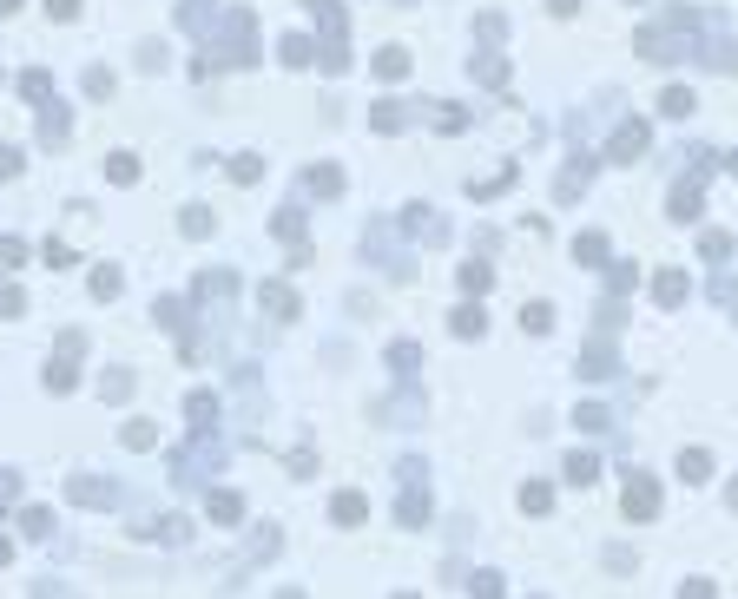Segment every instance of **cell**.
I'll use <instances>...</instances> for the list:
<instances>
[{"instance_id": "54", "label": "cell", "mask_w": 738, "mask_h": 599, "mask_svg": "<svg viewBox=\"0 0 738 599\" xmlns=\"http://www.w3.org/2000/svg\"><path fill=\"white\" fill-rule=\"evenodd\" d=\"M277 599H303V593H277Z\"/></svg>"}, {"instance_id": "25", "label": "cell", "mask_w": 738, "mask_h": 599, "mask_svg": "<svg viewBox=\"0 0 738 599\" xmlns=\"http://www.w3.org/2000/svg\"><path fill=\"white\" fill-rule=\"evenodd\" d=\"M448 330H456V336H481V330H488V317H481L475 303H462L456 317H448Z\"/></svg>"}, {"instance_id": "17", "label": "cell", "mask_w": 738, "mask_h": 599, "mask_svg": "<svg viewBox=\"0 0 738 599\" xmlns=\"http://www.w3.org/2000/svg\"><path fill=\"white\" fill-rule=\"evenodd\" d=\"M271 231H277L283 244H303V211H297V205H283V211L271 218Z\"/></svg>"}, {"instance_id": "4", "label": "cell", "mask_w": 738, "mask_h": 599, "mask_svg": "<svg viewBox=\"0 0 738 599\" xmlns=\"http://www.w3.org/2000/svg\"><path fill=\"white\" fill-rule=\"evenodd\" d=\"M67 494H73L79 507H112V481H99V474H73Z\"/></svg>"}, {"instance_id": "18", "label": "cell", "mask_w": 738, "mask_h": 599, "mask_svg": "<svg viewBox=\"0 0 738 599\" xmlns=\"http://www.w3.org/2000/svg\"><path fill=\"white\" fill-rule=\"evenodd\" d=\"M409 73V46H383L376 53V79H403Z\"/></svg>"}, {"instance_id": "55", "label": "cell", "mask_w": 738, "mask_h": 599, "mask_svg": "<svg viewBox=\"0 0 738 599\" xmlns=\"http://www.w3.org/2000/svg\"><path fill=\"white\" fill-rule=\"evenodd\" d=\"M395 599H415V593H395Z\"/></svg>"}, {"instance_id": "15", "label": "cell", "mask_w": 738, "mask_h": 599, "mask_svg": "<svg viewBox=\"0 0 738 599\" xmlns=\"http://www.w3.org/2000/svg\"><path fill=\"white\" fill-rule=\"evenodd\" d=\"M40 382H46L53 395H67V389L79 382V369H73V356H53V362H46V376H40Z\"/></svg>"}, {"instance_id": "33", "label": "cell", "mask_w": 738, "mask_h": 599, "mask_svg": "<svg viewBox=\"0 0 738 599\" xmlns=\"http://www.w3.org/2000/svg\"><path fill=\"white\" fill-rule=\"evenodd\" d=\"M119 283H126L119 264H99V270H93V297H119Z\"/></svg>"}, {"instance_id": "30", "label": "cell", "mask_w": 738, "mask_h": 599, "mask_svg": "<svg viewBox=\"0 0 738 599\" xmlns=\"http://www.w3.org/2000/svg\"><path fill=\"white\" fill-rule=\"evenodd\" d=\"M20 527H26V540H46L53 533V513L46 507H20Z\"/></svg>"}, {"instance_id": "44", "label": "cell", "mask_w": 738, "mask_h": 599, "mask_svg": "<svg viewBox=\"0 0 738 599\" xmlns=\"http://www.w3.org/2000/svg\"><path fill=\"white\" fill-rule=\"evenodd\" d=\"M40 257H46V264H53V270H67V264H73V250H67V244H53V238L40 244Z\"/></svg>"}, {"instance_id": "13", "label": "cell", "mask_w": 738, "mask_h": 599, "mask_svg": "<svg viewBox=\"0 0 738 599\" xmlns=\"http://www.w3.org/2000/svg\"><path fill=\"white\" fill-rule=\"evenodd\" d=\"M587 178H593V158H574V165H567V171H560V185H554V191H560V205H574V191H587Z\"/></svg>"}, {"instance_id": "50", "label": "cell", "mask_w": 738, "mask_h": 599, "mask_svg": "<svg viewBox=\"0 0 738 599\" xmlns=\"http://www.w3.org/2000/svg\"><path fill=\"white\" fill-rule=\"evenodd\" d=\"M725 507H732V513H738V474H732V481H725Z\"/></svg>"}, {"instance_id": "8", "label": "cell", "mask_w": 738, "mask_h": 599, "mask_svg": "<svg viewBox=\"0 0 738 599\" xmlns=\"http://www.w3.org/2000/svg\"><path fill=\"white\" fill-rule=\"evenodd\" d=\"M20 99H26V106H53V73H46V66H26V73H20Z\"/></svg>"}, {"instance_id": "49", "label": "cell", "mask_w": 738, "mask_h": 599, "mask_svg": "<svg viewBox=\"0 0 738 599\" xmlns=\"http://www.w3.org/2000/svg\"><path fill=\"white\" fill-rule=\"evenodd\" d=\"M548 7H554V14L567 20V14H580V0H548Z\"/></svg>"}, {"instance_id": "29", "label": "cell", "mask_w": 738, "mask_h": 599, "mask_svg": "<svg viewBox=\"0 0 738 599\" xmlns=\"http://www.w3.org/2000/svg\"><path fill=\"white\" fill-rule=\"evenodd\" d=\"M231 178H238V185H258V178H264V158H258V152H238V158H231Z\"/></svg>"}, {"instance_id": "38", "label": "cell", "mask_w": 738, "mask_h": 599, "mask_svg": "<svg viewBox=\"0 0 738 599\" xmlns=\"http://www.w3.org/2000/svg\"><path fill=\"white\" fill-rule=\"evenodd\" d=\"M699 250H705V264H725V257H732V238H725V231H705Z\"/></svg>"}, {"instance_id": "40", "label": "cell", "mask_w": 738, "mask_h": 599, "mask_svg": "<svg viewBox=\"0 0 738 599\" xmlns=\"http://www.w3.org/2000/svg\"><path fill=\"white\" fill-rule=\"evenodd\" d=\"M205 7H218V0H179V20L191 26V34H198V26H205Z\"/></svg>"}, {"instance_id": "37", "label": "cell", "mask_w": 738, "mask_h": 599, "mask_svg": "<svg viewBox=\"0 0 738 599\" xmlns=\"http://www.w3.org/2000/svg\"><path fill=\"white\" fill-rule=\"evenodd\" d=\"M179 224H185V238H205V231H211V211H205V205H185Z\"/></svg>"}, {"instance_id": "35", "label": "cell", "mask_w": 738, "mask_h": 599, "mask_svg": "<svg viewBox=\"0 0 738 599\" xmlns=\"http://www.w3.org/2000/svg\"><path fill=\"white\" fill-rule=\"evenodd\" d=\"M468 599H501V574H468Z\"/></svg>"}, {"instance_id": "36", "label": "cell", "mask_w": 738, "mask_h": 599, "mask_svg": "<svg viewBox=\"0 0 738 599\" xmlns=\"http://www.w3.org/2000/svg\"><path fill=\"white\" fill-rule=\"evenodd\" d=\"M159 442V428L146 421V415H138V421H126V448H152Z\"/></svg>"}, {"instance_id": "23", "label": "cell", "mask_w": 738, "mask_h": 599, "mask_svg": "<svg viewBox=\"0 0 738 599\" xmlns=\"http://www.w3.org/2000/svg\"><path fill=\"white\" fill-rule=\"evenodd\" d=\"M488 283H495V270L481 264V257H468V264H462V290H468V297H481Z\"/></svg>"}, {"instance_id": "11", "label": "cell", "mask_w": 738, "mask_h": 599, "mask_svg": "<svg viewBox=\"0 0 738 599\" xmlns=\"http://www.w3.org/2000/svg\"><path fill=\"white\" fill-rule=\"evenodd\" d=\"M185 409H191V435H211V428H218V395L211 389H198Z\"/></svg>"}, {"instance_id": "26", "label": "cell", "mask_w": 738, "mask_h": 599, "mask_svg": "<svg viewBox=\"0 0 738 599\" xmlns=\"http://www.w3.org/2000/svg\"><path fill=\"white\" fill-rule=\"evenodd\" d=\"M660 112H666V119H686V112H692V93H686V86H666V93H660Z\"/></svg>"}, {"instance_id": "41", "label": "cell", "mask_w": 738, "mask_h": 599, "mask_svg": "<svg viewBox=\"0 0 738 599\" xmlns=\"http://www.w3.org/2000/svg\"><path fill=\"white\" fill-rule=\"evenodd\" d=\"M26 264V244L20 238H0V270H20Z\"/></svg>"}, {"instance_id": "21", "label": "cell", "mask_w": 738, "mask_h": 599, "mask_svg": "<svg viewBox=\"0 0 738 599\" xmlns=\"http://www.w3.org/2000/svg\"><path fill=\"white\" fill-rule=\"evenodd\" d=\"M705 474H712V454H705V448H686V454H679V481H705Z\"/></svg>"}, {"instance_id": "47", "label": "cell", "mask_w": 738, "mask_h": 599, "mask_svg": "<svg viewBox=\"0 0 738 599\" xmlns=\"http://www.w3.org/2000/svg\"><path fill=\"white\" fill-rule=\"evenodd\" d=\"M14 494H20V474H0V507H7Z\"/></svg>"}, {"instance_id": "6", "label": "cell", "mask_w": 738, "mask_h": 599, "mask_svg": "<svg viewBox=\"0 0 738 599\" xmlns=\"http://www.w3.org/2000/svg\"><path fill=\"white\" fill-rule=\"evenodd\" d=\"M330 521H336V527H363V521H369V501H363L356 488H343V494L330 501Z\"/></svg>"}, {"instance_id": "46", "label": "cell", "mask_w": 738, "mask_h": 599, "mask_svg": "<svg viewBox=\"0 0 738 599\" xmlns=\"http://www.w3.org/2000/svg\"><path fill=\"white\" fill-rule=\"evenodd\" d=\"M679 599H712V580H686V586H679Z\"/></svg>"}, {"instance_id": "10", "label": "cell", "mask_w": 738, "mask_h": 599, "mask_svg": "<svg viewBox=\"0 0 738 599\" xmlns=\"http://www.w3.org/2000/svg\"><path fill=\"white\" fill-rule=\"evenodd\" d=\"M303 191L310 198H336V191H343V171H336V165H310L303 171Z\"/></svg>"}, {"instance_id": "45", "label": "cell", "mask_w": 738, "mask_h": 599, "mask_svg": "<svg viewBox=\"0 0 738 599\" xmlns=\"http://www.w3.org/2000/svg\"><path fill=\"white\" fill-rule=\"evenodd\" d=\"M79 14V0H46V20H73Z\"/></svg>"}, {"instance_id": "5", "label": "cell", "mask_w": 738, "mask_h": 599, "mask_svg": "<svg viewBox=\"0 0 738 599\" xmlns=\"http://www.w3.org/2000/svg\"><path fill=\"white\" fill-rule=\"evenodd\" d=\"M560 481H574V488H587V481H600V454H593V448H574V454L560 462Z\"/></svg>"}, {"instance_id": "24", "label": "cell", "mask_w": 738, "mask_h": 599, "mask_svg": "<svg viewBox=\"0 0 738 599\" xmlns=\"http://www.w3.org/2000/svg\"><path fill=\"white\" fill-rule=\"evenodd\" d=\"M521 330H528V336H548V330H554V310H548V303H521Z\"/></svg>"}, {"instance_id": "48", "label": "cell", "mask_w": 738, "mask_h": 599, "mask_svg": "<svg viewBox=\"0 0 738 599\" xmlns=\"http://www.w3.org/2000/svg\"><path fill=\"white\" fill-rule=\"evenodd\" d=\"M20 171V152H0V178H14Z\"/></svg>"}, {"instance_id": "32", "label": "cell", "mask_w": 738, "mask_h": 599, "mask_svg": "<svg viewBox=\"0 0 738 599\" xmlns=\"http://www.w3.org/2000/svg\"><path fill=\"white\" fill-rule=\"evenodd\" d=\"M415 342H389V369H395V376H415Z\"/></svg>"}, {"instance_id": "39", "label": "cell", "mask_w": 738, "mask_h": 599, "mask_svg": "<svg viewBox=\"0 0 738 599\" xmlns=\"http://www.w3.org/2000/svg\"><path fill=\"white\" fill-rule=\"evenodd\" d=\"M112 86H119V79H112V66H87V93H93V99H106Z\"/></svg>"}, {"instance_id": "22", "label": "cell", "mask_w": 738, "mask_h": 599, "mask_svg": "<svg viewBox=\"0 0 738 599\" xmlns=\"http://www.w3.org/2000/svg\"><path fill=\"white\" fill-rule=\"evenodd\" d=\"M40 138L53 146V138H67V106L53 99V106H40Z\"/></svg>"}, {"instance_id": "27", "label": "cell", "mask_w": 738, "mask_h": 599, "mask_svg": "<svg viewBox=\"0 0 738 599\" xmlns=\"http://www.w3.org/2000/svg\"><path fill=\"white\" fill-rule=\"evenodd\" d=\"M99 395H106V402H126V395H132V376H126V369H106V376H99Z\"/></svg>"}, {"instance_id": "42", "label": "cell", "mask_w": 738, "mask_h": 599, "mask_svg": "<svg viewBox=\"0 0 738 599\" xmlns=\"http://www.w3.org/2000/svg\"><path fill=\"white\" fill-rule=\"evenodd\" d=\"M574 421H580V428H607V421H613V415H607V409H600V402H580V409H574Z\"/></svg>"}, {"instance_id": "2", "label": "cell", "mask_w": 738, "mask_h": 599, "mask_svg": "<svg viewBox=\"0 0 738 599\" xmlns=\"http://www.w3.org/2000/svg\"><path fill=\"white\" fill-rule=\"evenodd\" d=\"M218 462H224V448H218V435H198V442H191V448L179 454V468H172V474H179V481H205V474H211Z\"/></svg>"}, {"instance_id": "12", "label": "cell", "mask_w": 738, "mask_h": 599, "mask_svg": "<svg viewBox=\"0 0 738 599\" xmlns=\"http://www.w3.org/2000/svg\"><path fill=\"white\" fill-rule=\"evenodd\" d=\"M652 297H660V303H686V297H692L686 270H660V277H652Z\"/></svg>"}, {"instance_id": "19", "label": "cell", "mask_w": 738, "mask_h": 599, "mask_svg": "<svg viewBox=\"0 0 738 599\" xmlns=\"http://www.w3.org/2000/svg\"><path fill=\"white\" fill-rule=\"evenodd\" d=\"M283 66H317V46L303 34H283Z\"/></svg>"}, {"instance_id": "51", "label": "cell", "mask_w": 738, "mask_h": 599, "mask_svg": "<svg viewBox=\"0 0 738 599\" xmlns=\"http://www.w3.org/2000/svg\"><path fill=\"white\" fill-rule=\"evenodd\" d=\"M7 560H14V540H7V533H0V566H7Z\"/></svg>"}, {"instance_id": "52", "label": "cell", "mask_w": 738, "mask_h": 599, "mask_svg": "<svg viewBox=\"0 0 738 599\" xmlns=\"http://www.w3.org/2000/svg\"><path fill=\"white\" fill-rule=\"evenodd\" d=\"M14 7H20V0H0V14H14Z\"/></svg>"}, {"instance_id": "28", "label": "cell", "mask_w": 738, "mask_h": 599, "mask_svg": "<svg viewBox=\"0 0 738 599\" xmlns=\"http://www.w3.org/2000/svg\"><path fill=\"white\" fill-rule=\"evenodd\" d=\"M106 178H112V185H132V178H138V158H132V152H112V158H106Z\"/></svg>"}, {"instance_id": "14", "label": "cell", "mask_w": 738, "mask_h": 599, "mask_svg": "<svg viewBox=\"0 0 738 599\" xmlns=\"http://www.w3.org/2000/svg\"><path fill=\"white\" fill-rule=\"evenodd\" d=\"M231 290H238V277H231V270H205V277H198V297H205V303H224Z\"/></svg>"}, {"instance_id": "34", "label": "cell", "mask_w": 738, "mask_h": 599, "mask_svg": "<svg viewBox=\"0 0 738 599\" xmlns=\"http://www.w3.org/2000/svg\"><path fill=\"white\" fill-rule=\"evenodd\" d=\"M548 501H554L548 481H528V488H521V507H528V513H548Z\"/></svg>"}, {"instance_id": "20", "label": "cell", "mask_w": 738, "mask_h": 599, "mask_svg": "<svg viewBox=\"0 0 738 599\" xmlns=\"http://www.w3.org/2000/svg\"><path fill=\"white\" fill-rule=\"evenodd\" d=\"M409 119V106H395V99H383V106H369V126H376V132H395V126H403Z\"/></svg>"}, {"instance_id": "31", "label": "cell", "mask_w": 738, "mask_h": 599, "mask_svg": "<svg viewBox=\"0 0 738 599\" xmlns=\"http://www.w3.org/2000/svg\"><path fill=\"white\" fill-rule=\"evenodd\" d=\"M574 257H580V264H607V238H600V231L574 238Z\"/></svg>"}, {"instance_id": "9", "label": "cell", "mask_w": 738, "mask_h": 599, "mask_svg": "<svg viewBox=\"0 0 738 599\" xmlns=\"http://www.w3.org/2000/svg\"><path fill=\"white\" fill-rule=\"evenodd\" d=\"M205 513H211L218 527H238V521H244V501H238L231 488H218V494H205Z\"/></svg>"}, {"instance_id": "43", "label": "cell", "mask_w": 738, "mask_h": 599, "mask_svg": "<svg viewBox=\"0 0 738 599\" xmlns=\"http://www.w3.org/2000/svg\"><path fill=\"white\" fill-rule=\"evenodd\" d=\"M607 283H613V297H620V290H633V283H640V270H633V264H613Z\"/></svg>"}, {"instance_id": "3", "label": "cell", "mask_w": 738, "mask_h": 599, "mask_svg": "<svg viewBox=\"0 0 738 599\" xmlns=\"http://www.w3.org/2000/svg\"><path fill=\"white\" fill-rule=\"evenodd\" d=\"M646 152H652V126H646V119H627V126L613 132V146H607L613 165H633V158H646Z\"/></svg>"}, {"instance_id": "53", "label": "cell", "mask_w": 738, "mask_h": 599, "mask_svg": "<svg viewBox=\"0 0 738 599\" xmlns=\"http://www.w3.org/2000/svg\"><path fill=\"white\" fill-rule=\"evenodd\" d=\"M725 165H732V178H738V152H732V158H725Z\"/></svg>"}, {"instance_id": "16", "label": "cell", "mask_w": 738, "mask_h": 599, "mask_svg": "<svg viewBox=\"0 0 738 599\" xmlns=\"http://www.w3.org/2000/svg\"><path fill=\"white\" fill-rule=\"evenodd\" d=\"M580 369H587V376H613V350H607V342H587V350H580Z\"/></svg>"}, {"instance_id": "1", "label": "cell", "mask_w": 738, "mask_h": 599, "mask_svg": "<svg viewBox=\"0 0 738 599\" xmlns=\"http://www.w3.org/2000/svg\"><path fill=\"white\" fill-rule=\"evenodd\" d=\"M627 521H652V513H660V481L652 474H640V468H627Z\"/></svg>"}, {"instance_id": "7", "label": "cell", "mask_w": 738, "mask_h": 599, "mask_svg": "<svg viewBox=\"0 0 738 599\" xmlns=\"http://www.w3.org/2000/svg\"><path fill=\"white\" fill-rule=\"evenodd\" d=\"M258 303L271 310L277 323H291V317H297V297H291V283H258Z\"/></svg>"}]
</instances>
